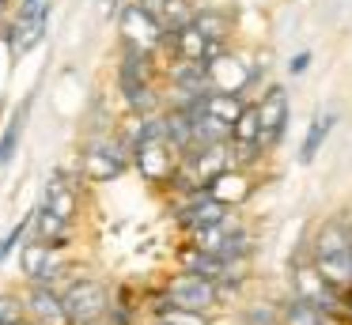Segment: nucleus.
Masks as SVG:
<instances>
[{
	"mask_svg": "<svg viewBox=\"0 0 352 325\" xmlns=\"http://www.w3.org/2000/svg\"><path fill=\"white\" fill-rule=\"evenodd\" d=\"M193 27H197L208 42H231V34H235V15H231L228 8L205 4V8L193 12Z\"/></svg>",
	"mask_w": 352,
	"mask_h": 325,
	"instance_id": "ddd939ff",
	"label": "nucleus"
},
{
	"mask_svg": "<svg viewBox=\"0 0 352 325\" xmlns=\"http://www.w3.org/2000/svg\"><path fill=\"white\" fill-rule=\"evenodd\" d=\"M311 60H314V57H311V49H299L296 57L288 60V76H303L307 68H311Z\"/></svg>",
	"mask_w": 352,
	"mask_h": 325,
	"instance_id": "5701e85b",
	"label": "nucleus"
},
{
	"mask_svg": "<svg viewBox=\"0 0 352 325\" xmlns=\"http://www.w3.org/2000/svg\"><path fill=\"white\" fill-rule=\"evenodd\" d=\"M344 314L352 317V287H344Z\"/></svg>",
	"mask_w": 352,
	"mask_h": 325,
	"instance_id": "a878e982",
	"label": "nucleus"
},
{
	"mask_svg": "<svg viewBox=\"0 0 352 325\" xmlns=\"http://www.w3.org/2000/svg\"><path fill=\"white\" fill-rule=\"evenodd\" d=\"M50 212H57L61 219H72L76 223L80 219V204H84V189H80V181H72V174L65 170H54L46 178V186H42V201Z\"/></svg>",
	"mask_w": 352,
	"mask_h": 325,
	"instance_id": "0eeeda50",
	"label": "nucleus"
},
{
	"mask_svg": "<svg viewBox=\"0 0 352 325\" xmlns=\"http://www.w3.org/2000/svg\"><path fill=\"white\" fill-rule=\"evenodd\" d=\"M129 166H133V144L118 133V125L84 136V144H80V178L84 181L107 186V181L122 178Z\"/></svg>",
	"mask_w": 352,
	"mask_h": 325,
	"instance_id": "f257e3e1",
	"label": "nucleus"
},
{
	"mask_svg": "<svg viewBox=\"0 0 352 325\" xmlns=\"http://www.w3.org/2000/svg\"><path fill=\"white\" fill-rule=\"evenodd\" d=\"M239 322H246V325H280V302H273V299L246 302V306L239 310Z\"/></svg>",
	"mask_w": 352,
	"mask_h": 325,
	"instance_id": "f3484780",
	"label": "nucleus"
},
{
	"mask_svg": "<svg viewBox=\"0 0 352 325\" xmlns=\"http://www.w3.org/2000/svg\"><path fill=\"white\" fill-rule=\"evenodd\" d=\"M118 8H122V0H102V15H107V19H114Z\"/></svg>",
	"mask_w": 352,
	"mask_h": 325,
	"instance_id": "b1692460",
	"label": "nucleus"
},
{
	"mask_svg": "<svg viewBox=\"0 0 352 325\" xmlns=\"http://www.w3.org/2000/svg\"><path fill=\"white\" fill-rule=\"evenodd\" d=\"M205 189L216 197V201L231 204V208H243V204L254 197L258 181H254V174H250V170H235V166H228V170H220Z\"/></svg>",
	"mask_w": 352,
	"mask_h": 325,
	"instance_id": "9b49d317",
	"label": "nucleus"
},
{
	"mask_svg": "<svg viewBox=\"0 0 352 325\" xmlns=\"http://www.w3.org/2000/svg\"><path fill=\"white\" fill-rule=\"evenodd\" d=\"M258 136H261L258 106H254V98H246L243 113H239V117L231 121V140H258Z\"/></svg>",
	"mask_w": 352,
	"mask_h": 325,
	"instance_id": "6ab92c4d",
	"label": "nucleus"
},
{
	"mask_svg": "<svg viewBox=\"0 0 352 325\" xmlns=\"http://www.w3.org/2000/svg\"><path fill=\"white\" fill-rule=\"evenodd\" d=\"M178 151L167 144V136H144V140L133 144V166L140 170V178L148 181V186H170V178H175L178 170Z\"/></svg>",
	"mask_w": 352,
	"mask_h": 325,
	"instance_id": "423d86ee",
	"label": "nucleus"
},
{
	"mask_svg": "<svg viewBox=\"0 0 352 325\" xmlns=\"http://www.w3.org/2000/svg\"><path fill=\"white\" fill-rule=\"evenodd\" d=\"M137 317V302H122V299H110L107 314H102L99 325H133Z\"/></svg>",
	"mask_w": 352,
	"mask_h": 325,
	"instance_id": "412c9836",
	"label": "nucleus"
},
{
	"mask_svg": "<svg viewBox=\"0 0 352 325\" xmlns=\"http://www.w3.org/2000/svg\"><path fill=\"white\" fill-rule=\"evenodd\" d=\"M254 106H258V121H261V148L273 155L276 148H280L284 133H288V121H292V98H288V87L284 83H265V91H261L258 98H254Z\"/></svg>",
	"mask_w": 352,
	"mask_h": 325,
	"instance_id": "7ed1b4c3",
	"label": "nucleus"
},
{
	"mask_svg": "<svg viewBox=\"0 0 352 325\" xmlns=\"http://www.w3.org/2000/svg\"><path fill=\"white\" fill-rule=\"evenodd\" d=\"M23 314V291H0V325H12Z\"/></svg>",
	"mask_w": 352,
	"mask_h": 325,
	"instance_id": "4be33fe9",
	"label": "nucleus"
},
{
	"mask_svg": "<svg viewBox=\"0 0 352 325\" xmlns=\"http://www.w3.org/2000/svg\"><path fill=\"white\" fill-rule=\"evenodd\" d=\"M23 310L34 325H72L61 306V291L50 284H27L23 287Z\"/></svg>",
	"mask_w": 352,
	"mask_h": 325,
	"instance_id": "6e6552de",
	"label": "nucleus"
},
{
	"mask_svg": "<svg viewBox=\"0 0 352 325\" xmlns=\"http://www.w3.org/2000/svg\"><path fill=\"white\" fill-rule=\"evenodd\" d=\"M333 125H337V110H326V113H318V117L307 125V136H303V148H299V163H314L318 159V151H322V144L329 140V133H333Z\"/></svg>",
	"mask_w": 352,
	"mask_h": 325,
	"instance_id": "4468645a",
	"label": "nucleus"
},
{
	"mask_svg": "<svg viewBox=\"0 0 352 325\" xmlns=\"http://www.w3.org/2000/svg\"><path fill=\"white\" fill-rule=\"evenodd\" d=\"M311 257H329V254H349L352 246V219L344 216H326L314 223V231L307 234Z\"/></svg>",
	"mask_w": 352,
	"mask_h": 325,
	"instance_id": "1a4fd4ad",
	"label": "nucleus"
},
{
	"mask_svg": "<svg viewBox=\"0 0 352 325\" xmlns=\"http://www.w3.org/2000/svg\"><path fill=\"white\" fill-rule=\"evenodd\" d=\"M163 295H167L175 306H186V310H220V291H216V280L208 276H197V272H186V269H175L167 280H163Z\"/></svg>",
	"mask_w": 352,
	"mask_h": 325,
	"instance_id": "39448f33",
	"label": "nucleus"
},
{
	"mask_svg": "<svg viewBox=\"0 0 352 325\" xmlns=\"http://www.w3.org/2000/svg\"><path fill=\"white\" fill-rule=\"evenodd\" d=\"M27 234L65 254V249L76 242V223H72V219H61L57 212H50L46 204H38V208H31V227H27Z\"/></svg>",
	"mask_w": 352,
	"mask_h": 325,
	"instance_id": "9d476101",
	"label": "nucleus"
},
{
	"mask_svg": "<svg viewBox=\"0 0 352 325\" xmlns=\"http://www.w3.org/2000/svg\"><path fill=\"white\" fill-rule=\"evenodd\" d=\"M27 227H31V212H27V219H19L16 227H12L8 234H0V269H4V261H8L12 254H16V246L27 238Z\"/></svg>",
	"mask_w": 352,
	"mask_h": 325,
	"instance_id": "aec40b11",
	"label": "nucleus"
},
{
	"mask_svg": "<svg viewBox=\"0 0 352 325\" xmlns=\"http://www.w3.org/2000/svg\"><path fill=\"white\" fill-rule=\"evenodd\" d=\"M193 12H197V4H193V0H163L160 23L167 30H178V27H186V23H193Z\"/></svg>",
	"mask_w": 352,
	"mask_h": 325,
	"instance_id": "a211bd4d",
	"label": "nucleus"
},
{
	"mask_svg": "<svg viewBox=\"0 0 352 325\" xmlns=\"http://www.w3.org/2000/svg\"><path fill=\"white\" fill-rule=\"evenodd\" d=\"M137 4H140V8H148V12H155V15H160L163 0H137Z\"/></svg>",
	"mask_w": 352,
	"mask_h": 325,
	"instance_id": "393cba45",
	"label": "nucleus"
},
{
	"mask_svg": "<svg viewBox=\"0 0 352 325\" xmlns=\"http://www.w3.org/2000/svg\"><path fill=\"white\" fill-rule=\"evenodd\" d=\"M231 325H246V322H231Z\"/></svg>",
	"mask_w": 352,
	"mask_h": 325,
	"instance_id": "c85d7f7f",
	"label": "nucleus"
},
{
	"mask_svg": "<svg viewBox=\"0 0 352 325\" xmlns=\"http://www.w3.org/2000/svg\"><path fill=\"white\" fill-rule=\"evenodd\" d=\"M314 265H318L322 280H326L329 287H337V291H344V287H352V269H349V257H344V254L314 257Z\"/></svg>",
	"mask_w": 352,
	"mask_h": 325,
	"instance_id": "dca6fc26",
	"label": "nucleus"
},
{
	"mask_svg": "<svg viewBox=\"0 0 352 325\" xmlns=\"http://www.w3.org/2000/svg\"><path fill=\"white\" fill-rule=\"evenodd\" d=\"M114 19H118V34H122V42L137 45V49H144V53H160L167 27L160 23L155 12L140 8L137 0H122V8H118Z\"/></svg>",
	"mask_w": 352,
	"mask_h": 325,
	"instance_id": "20e7f679",
	"label": "nucleus"
},
{
	"mask_svg": "<svg viewBox=\"0 0 352 325\" xmlns=\"http://www.w3.org/2000/svg\"><path fill=\"white\" fill-rule=\"evenodd\" d=\"M12 325H34V322H31V317L23 314V317H16V322H12Z\"/></svg>",
	"mask_w": 352,
	"mask_h": 325,
	"instance_id": "bb28decb",
	"label": "nucleus"
},
{
	"mask_svg": "<svg viewBox=\"0 0 352 325\" xmlns=\"http://www.w3.org/2000/svg\"><path fill=\"white\" fill-rule=\"evenodd\" d=\"M31 106H34V95H27L23 102L12 110V117L4 121V133H0V166H8L19 151V140H23V128H27V117H31Z\"/></svg>",
	"mask_w": 352,
	"mask_h": 325,
	"instance_id": "f8f14e48",
	"label": "nucleus"
},
{
	"mask_svg": "<svg viewBox=\"0 0 352 325\" xmlns=\"http://www.w3.org/2000/svg\"><path fill=\"white\" fill-rule=\"evenodd\" d=\"M61 306L72 325H99L110 306V287L99 276L72 272V280L61 287Z\"/></svg>",
	"mask_w": 352,
	"mask_h": 325,
	"instance_id": "f03ea898",
	"label": "nucleus"
},
{
	"mask_svg": "<svg viewBox=\"0 0 352 325\" xmlns=\"http://www.w3.org/2000/svg\"><path fill=\"white\" fill-rule=\"evenodd\" d=\"M8 4H12V0H0V12H8Z\"/></svg>",
	"mask_w": 352,
	"mask_h": 325,
	"instance_id": "cd10ccee",
	"label": "nucleus"
},
{
	"mask_svg": "<svg viewBox=\"0 0 352 325\" xmlns=\"http://www.w3.org/2000/svg\"><path fill=\"white\" fill-rule=\"evenodd\" d=\"M280 325H322V310L299 295H288L280 302Z\"/></svg>",
	"mask_w": 352,
	"mask_h": 325,
	"instance_id": "2eb2a0df",
	"label": "nucleus"
}]
</instances>
